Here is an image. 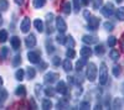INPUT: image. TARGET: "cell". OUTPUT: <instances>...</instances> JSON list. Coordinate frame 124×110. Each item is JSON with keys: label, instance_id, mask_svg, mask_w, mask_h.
Masks as SVG:
<instances>
[{"label": "cell", "instance_id": "obj_40", "mask_svg": "<svg viewBox=\"0 0 124 110\" xmlns=\"http://www.w3.org/2000/svg\"><path fill=\"white\" fill-rule=\"evenodd\" d=\"M103 4V0H93V7L94 9H99Z\"/></svg>", "mask_w": 124, "mask_h": 110}, {"label": "cell", "instance_id": "obj_15", "mask_svg": "<svg viewBox=\"0 0 124 110\" xmlns=\"http://www.w3.org/2000/svg\"><path fill=\"white\" fill-rule=\"evenodd\" d=\"M82 41H83L85 43H87V45H93V43H96V42H97V38H96V37H93V36H88V35H86V36L82 37Z\"/></svg>", "mask_w": 124, "mask_h": 110}, {"label": "cell", "instance_id": "obj_38", "mask_svg": "<svg viewBox=\"0 0 124 110\" xmlns=\"http://www.w3.org/2000/svg\"><path fill=\"white\" fill-rule=\"evenodd\" d=\"M20 63H21V56H15L14 57V59H13V66H15V67H17Z\"/></svg>", "mask_w": 124, "mask_h": 110}, {"label": "cell", "instance_id": "obj_22", "mask_svg": "<svg viewBox=\"0 0 124 110\" xmlns=\"http://www.w3.org/2000/svg\"><path fill=\"white\" fill-rule=\"evenodd\" d=\"M65 45H67L68 46V48H73L75 47V40H73V37L72 36H68V37H66V41H65Z\"/></svg>", "mask_w": 124, "mask_h": 110}, {"label": "cell", "instance_id": "obj_8", "mask_svg": "<svg viewBox=\"0 0 124 110\" xmlns=\"http://www.w3.org/2000/svg\"><path fill=\"white\" fill-rule=\"evenodd\" d=\"M57 78H58V74H57V73H55V72L46 73V74H45V77H44L45 83H47V84H52Z\"/></svg>", "mask_w": 124, "mask_h": 110}, {"label": "cell", "instance_id": "obj_44", "mask_svg": "<svg viewBox=\"0 0 124 110\" xmlns=\"http://www.w3.org/2000/svg\"><path fill=\"white\" fill-rule=\"evenodd\" d=\"M57 108H58V109H65V108H67V103L63 102V100L58 102V103H57Z\"/></svg>", "mask_w": 124, "mask_h": 110}, {"label": "cell", "instance_id": "obj_34", "mask_svg": "<svg viewBox=\"0 0 124 110\" xmlns=\"http://www.w3.org/2000/svg\"><path fill=\"white\" fill-rule=\"evenodd\" d=\"M112 72H113V76L114 77H119V74H120V67L119 66H113V68H112Z\"/></svg>", "mask_w": 124, "mask_h": 110}, {"label": "cell", "instance_id": "obj_10", "mask_svg": "<svg viewBox=\"0 0 124 110\" xmlns=\"http://www.w3.org/2000/svg\"><path fill=\"white\" fill-rule=\"evenodd\" d=\"M25 45H26L27 48H32V47H35V46H36V37H35V35L30 34V35L25 38Z\"/></svg>", "mask_w": 124, "mask_h": 110}, {"label": "cell", "instance_id": "obj_32", "mask_svg": "<svg viewBox=\"0 0 124 110\" xmlns=\"http://www.w3.org/2000/svg\"><path fill=\"white\" fill-rule=\"evenodd\" d=\"M66 56H67V58H75L76 57V52H75V49L73 48H68L67 51H66Z\"/></svg>", "mask_w": 124, "mask_h": 110}, {"label": "cell", "instance_id": "obj_51", "mask_svg": "<svg viewBox=\"0 0 124 110\" xmlns=\"http://www.w3.org/2000/svg\"><path fill=\"white\" fill-rule=\"evenodd\" d=\"M3 83H4V82H3V78H1V76H0V88L3 87Z\"/></svg>", "mask_w": 124, "mask_h": 110}, {"label": "cell", "instance_id": "obj_23", "mask_svg": "<svg viewBox=\"0 0 124 110\" xmlns=\"http://www.w3.org/2000/svg\"><path fill=\"white\" fill-rule=\"evenodd\" d=\"M45 4H46V0H34L32 1V5H34L35 9L42 7V6H45Z\"/></svg>", "mask_w": 124, "mask_h": 110}, {"label": "cell", "instance_id": "obj_33", "mask_svg": "<svg viewBox=\"0 0 124 110\" xmlns=\"http://www.w3.org/2000/svg\"><path fill=\"white\" fill-rule=\"evenodd\" d=\"M56 41H57L60 45H65L66 37L63 36V34H58V35H57V37H56Z\"/></svg>", "mask_w": 124, "mask_h": 110}, {"label": "cell", "instance_id": "obj_31", "mask_svg": "<svg viewBox=\"0 0 124 110\" xmlns=\"http://www.w3.org/2000/svg\"><path fill=\"white\" fill-rule=\"evenodd\" d=\"M104 51H106V49H104V46H103V45H97L96 46V49H94V52L99 56V55H103V53H104Z\"/></svg>", "mask_w": 124, "mask_h": 110}, {"label": "cell", "instance_id": "obj_13", "mask_svg": "<svg viewBox=\"0 0 124 110\" xmlns=\"http://www.w3.org/2000/svg\"><path fill=\"white\" fill-rule=\"evenodd\" d=\"M34 26H35V28L39 32H44L45 26H44V21L41 19H36L35 20V21H34Z\"/></svg>", "mask_w": 124, "mask_h": 110}, {"label": "cell", "instance_id": "obj_7", "mask_svg": "<svg viewBox=\"0 0 124 110\" xmlns=\"http://www.w3.org/2000/svg\"><path fill=\"white\" fill-rule=\"evenodd\" d=\"M30 27H31V20L29 17H25L23 21H21V25H20V28H21V32L24 34H27L30 31Z\"/></svg>", "mask_w": 124, "mask_h": 110}, {"label": "cell", "instance_id": "obj_19", "mask_svg": "<svg viewBox=\"0 0 124 110\" xmlns=\"http://www.w3.org/2000/svg\"><path fill=\"white\" fill-rule=\"evenodd\" d=\"M15 78L17 79V81H20V82H21L23 79L25 78V71H24V69H21V68H20V69H17V71L15 72Z\"/></svg>", "mask_w": 124, "mask_h": 110}, {"label": "cell", "instance_id": "obj_17", "mask_svg": "<svg viewBox=\"0 0 124 110\" xmlns=\"http://www.w3.org/2000/svg\"><path fill=\"white\" fill-rule=\"evenodd\" d=\"M26 74H27V79H29V81H30V79H34V78H35V76H36V71H35V68L29 67V68L26 69Z\"/></svg>", "mask_w": 124, "mask_h": 110}, {"label": "cell", "instance_id": "obj_9", "mask_svg": "<svg viewBox=\"0 0 124 110\" xmlns=\"http://www.w3.org/2000/svg\"><path fill=\"white\" fill-rule=\"evenodd\" d=\"M56 92H57V93H60V94H62V95H66V94H67L68 89H67V85H66V83H65L63 81H60V82L57 83Z\"/></svg>", "mask_w": 124, "mask_h": 110}, {"label": "cell", "instance_id": "obj_35", "mask_svg": "<svg viewBox=\"0 0 124 110\" xmlns=\"http://www.w3.org/2000/svg\"><path fill=\"white\" fill-rule=\"evenodd\" d=\"M55 93H56V90H55L54 88H51V87H48V88L45 89V94H46L47 96H54Z\"/></svg>", "mask_w": 124, "mask_h": 110}, {"label": "cell", "instance_id": "obj_43", "mask_svg": "<svg viewBox=\"0 0 124 110\" xmlns=\"http://www.w3.org/2000/svg\"><path fill=\"white\" fill-rule=\"evenodd\" d=\"M60 63H61V59H60V57L55 56V57L52 58V64H54V66H60Z\"/></svg>", "mask_w": 124, "mask_h": 110}, {"label": "cell", "instance_id": "obj_52", "mask_svg": "<svg viewBox=\"0 0 124 110\" xmlns=\"http://www.w3.org/2000/svg\"><path fill=\"white\" fill-rule=\"evenodd\" d=\"M1 24H3V16L0 15V25H1Z\"/></svg>", "mask_w": 124, "mask_h": 110}, {"label": "cell", "instance_id": "obj_11", "mask_svg": "<svg viewBox=\"0 0 124 110\" xmlns=\"http://www.w3.org/2000/svg\"><path fill=\"white\" fill-rule=\"evenodd\" d=\"M10 45H11L13 49L17 51L20 48V46H21V41H20V38L17 36H13V37H10Z\"/></svg>", "mask_w": 124, "mask_h": 110}, {"label": "cell", "instance_id": "obj_55", "mask_svg": "<svg viewBox=\"0 0 124 110\" xmlns=\"http://www.w3.org/2000/svg\"><path fill=\"white\" fill-rule=\"evenodd\" d=\"M123 51H124V42H123Z\"/></svg>", "mask_w": 124, "mask_h": 110}, {"label": "cell", "instance_id": "obj_2", "mask_svg": "<svg viewBox=\"0 0 124 110\" xmlns=\"http://www.w3.org/2000/svg\"><path fill=\"white\" fill-rule=\"evenodd\" d=\"M107 83H108V69H107V64L103 62L101 63V68H99V84L106 85Z\"/></svg>", "mask_w": 124, "mask_h": 110}, {"label": "cell", "instance_id": "obj_29", "mask_svg": "<svg viewBox=\"0 0 124 110\" xmlns=\"http://www.w3.org/2000/svg\"><path fill=\"white\" fill-rule=\"evenodd\" d=\"M8 7H9V1L8 0H0V10L6 11Z\"/></svg>", "mask_w": 124, "mask_h": 110}, {"label": "cell", "instance_id": "obj_3", "mask_svg": "<svg viewBox=\"0 0 124 110\" xmlns=\"http://www.w3.org/2000/svg\"><path fill=\"white\" fill-rule=\"evenodd\" d=\"M101 13H102L103 16H106V17L113 16V14H114V7H113V4L112 3H107L101 9Z\"/></svg>", "mask_w": 124, "mask_h": 110}, {"label": "cell", "instance_id": "obj_14", "mask_svg": "<svg viewBox=\"0 0 124 110\" xmlns=\"http://www.w3.org/2000/svg\"><path fill=\"white\" fill-rule=\"evenodd\" d=\"M15 94H16L17 96H20V98L26 96V88H25L24 85H19V87L15 89Z\"/></svg>", "mask_w": 124, "mask_h": 110}, {"label": "cell", "instance_id": "obj_37", "mask_svg": "<svg viewBox=\"0 0 124 110\" xmlns=\"http://www.w3.org/2000/svg\"><path fill=\"white\" fill-rule=\"evenodd\" d=\"M108 45H109L110 47H114V46L117 45V38H116L114 36L108 37Z\"/></svg>", "mask_w": 124, "mask_h": 110}, {"label": "cell", "instance_id": "obj_20", "mask_svg": "<svg viewBox=\"0 0 124 110\" xmlns=\"http://www.w3.org/2000/svg\"><path fill=\"white\" fill-rule=\"evenodd\" d=\"M62 11H63L66 15L71 14V4H70V1H65L63 4H62Z\"/></svg>", "mask_w": 124, "mask_h": 110}, {"label": "cell", "instance_id": "obj_54", "mask_svg": "<svg viewBox=\"0 0 124 110\" xmlns=\"http://www.w3.org/2000/svg\"><path fill=\"white\" fill-rule=\"evenodd\" d=\"M123 1V0H117V3H122Z\"/></svg>", "mask_w": 124, "mask_h": 110}, {"label": "cell", "instance_id": "obj_16", "mask_svg": "<svg viewBox=\"0 0 124 110\" xmlns=\"http://www.w3.org/2000/svg\"><path fill=\"white\" fill-rule=\"evenodd\" d=\"M87 64V61H86V58H83L82 57V59H79V61H77V63H76V69L78 72H81L82 69H83V67Z\"/></svg>", "mask_w": 124, "mask_h": 110}, {"label": "cell", "instance_id": "obj_49", "mask_svg": "<svg viewBox=\"0 0 124 110\" xmlns=\"http://www.w3.org/2000/svg\"><path fill=\"white\" fill-rule=\"evenodd\" d=\"M89 1H91V0H82V4H83V5H88Z\"/></svg>", "mask_w": 124, "mask_h": 110}, {"label": "cell", "instance_id": "obj_25", "mask_svg": "<svg viewBox=\"0 0 124 110\" xmlns=\"http://www.w3.org/2000/svg\"><path fill=\"white\" fill-rule=\"evenodd\" d=\"M109 56L110 58L113 59V61H117V59L119 58V51H117V49H110V52H109Z\"/></svg>", "mask_w": 124, "mask_h": 110}, {"label": "cell", "instance_id": "obj_46", "mask_svg": "<svg viewBox=\"0 0 124 110\" xmlns=\"http://www.w3.org/2000/svg\"><path fill=\"white\" fill-rule=\"evenodd\" d=\"M79 108H81V109H89V108H91V104L87 103V102H83V103H81Z\"/></svg>", "mask_w": 124, "mask_h": 110}, {"label": "cell", "instance_id": "obj_53", "mask_svg": "<svg viewBox=\"0 0 124 110\" xmlns=\"http://www.w3.org/2000/svg\"><path fill=\"white\" fill-rule=\"evenodd\" d=\"M94 109H101V105H99V104H97V105H96V108H94Z\"/></svg>", "mask_w": 124, "mask_h": 110}, {"label": "cell", "instance_id": "obj_36", "mask_svg": "<svg viewBox=\"0 0 124 110\" xmlns=\"http://www.w3.org/2000/svg\"><path fill=\"white\" fill-rule=\"evenodd\" d=\"M46 47H47V53H54L55 52V47L51 43V41H46Z\"/></svg>", "mask_w": 124, "mask_h": 110}, {"label": "cell", "instance_id": "obj_4", "mask_svg": "<svg viewBox=\"0 0 124 110\" xmlns=\"http://www.w3.org/2000/svg\"><path fill=\"white\" fill-rule=\"evenodd\" d=\"M27 59H29L30 63H34V64L40 63V61H41V53H39L36 51H30V52H27Z\"/></svg>", "mask_w": 124, "mask_h": 110}, {"label": "cell", "instance_id": "obj_47", "mask_svg": "<svg viewBox=\"0 0 124 110\" xmlns=\"http://www.w3.org/2000/svg\"><path fill=\"white\" fill-rule=\"evenodd\" d=\"M83 15H85V17H86V20H88V19L91 17V14H89V11H87V10H86V11L83 13Z\"/></svg>", "mask_w": 124, "mask_h": 110}, {"label": "cell", "instance_id": "obj_26", "mask_svg": "<svg viewBox=\"0 0 124 110\" xmlns=\"http://www.w3.org/2000/svg\"><path fill=\"white\" fill-rule=\"evenodd\" d=\"M52 108V103H51V100H48V99H44L42 100V109L44 110H48Z\"/></svg>", "mask_w": 124, "mask_h": 110}, {"label": "cell", "instance_id": "obj_30", "mask_svg": "<svg viewBox=\"0 0 124 110\" xmlns=\"http://www.w3.org/2000/svg\"><path fill=\"white\" fill-rule=\"evenodd\" d=\"M122 99L120 98H116L114 99V103H113V109H120L122 108Z\"/></svg>", "mask_w": 124, "mask_h": 110}, {"label": "cell", "instance_id": "obj_41", "mask_svg": "<svg viewBox=\"0 0 124 110\" xmlns=\"http://www.w3.org/2000/svg\"><path fill=\"white\" fill-rule=\"evenodd\" d=\"M73 6H75V11L78 13L79 9H81V4H79V0H73Z\"/></svg>", "mask_w": 124, "mask_h": 110}, {"label": "cell", "instance_id": "obj_6", "mask_svg": "<svg viewBox=\"0 0 124 110\" xmlns=\"http://www.w3.org/2000/svg\"><path fill=\"white\" fill-rule=\"evenodd\" d=\"M88 30H93V31H94V30L99 26V22H101V20L98 19V17H94V16H91L88 20Z\"/></svg>", "mask_w": 124, "mask_h": 110}, {"label": "cell", "instance_id": "obj_45", "mask_svg": "<svg viewBox=\"0 0 124 110\" xmlns=\"http://www.w3.org/2000/svg\"><path fill=\"white\" fill-rule=\"evenodd\" d=\"M41 88H42V87H41L40 84H36V85H35V92H36V95H37V96L41 95Z\"/></svg>", "mask_w": 124, "mask_h": 110}, {"label": "cell", "instance_id": "obj_18", "mask_svg": "<svg viewBox=\"0 0 124 110\" xmlns=\"http://www.w3.org/2000/svg\"><path fill=\"white\" fill-rule=\"evenodd\" d=\"M62 66H63V69L66 72H71L72 71V63H71V59L67 58L63 61V63H62Z\"/></svg>", "mask_w": 124, "mask_h": 110}, {"label": "cell", "instance_id": "obj_12", "mask_svg": "<svg viewBox=\"0 0 124 110\" xmlns=\"http://www.w3.org/2000/svg\"><path fill=\"white\" fill-rule=\"evenodd\" d=\"M79 55L83 57V58H88V57L92 56V49H91L88 46H85V47H82V48H81Z\"/></svg>", "mask_w": 124, "mask_h": 110}, {"label": "cell", "instance_id": "obj_24", "mask_svg": "<svg viewBox=\"0 0 124 110\" xmlns=\"http://www.w3.org/2000/svg\"><path fill=\"white\" fill-rule=\"evenodd\" d=\"M8 99V92L5 89H0V105Z\"/></svg>", "mask_w": 124, "mask_h": 110}, {"label": "cell", "instance_id": "obj_39", "mask_svg": "<svg viewBox=\"0 0 124 110\" xmlns=\"http://www.w3.org/2000/svg\"><path fill=\"white\" fill-rule=\"evenodd\" d=\"M104 28H106V30H108V31H112V30L114 28V24L107 21V22H104Z\"/></svg>", "mask_w": 124, "mask_h": 110}, {"label": "cell", "instance_id": "obj_48", "mask_svg": "<svg viewBox=\"0 0 124 110\" xmlns=\"http://www.w3.org/2000/svg\"><path fill=\"white\" fill-rule=\"evenodd\" d=\"M14 1L17 4V5H23L24 4V1H25V0H14Z\"/></svg>", "mask_w": 124, "mask_h": 110}, {"label": "cell", "instance_id": "obj_21", "mask_svg": "<svg viewBox=\"0 0 124 110\" xmlns=\"http://www.w3.org/2000/svg\"><path fill=\"white\" fill-rule=\"evenodd\" d=\"M8 38H9V36H8V31H6V30H0V42H1V43L6 42Z\"/></svg>", "mask_w": 124, "mask_h": 110}, {"label": "cell", "instance_id": "obj_27", "mask_svg": "<svg viewBox=\"0 0 124 110\" xmlns=\"http://www.w3.org/2000/svg\"><path fill=\"white\" fill-rule=\"evenodd\" d=\"M117 17L120 20V21H124V6H120L117 10Z\"/></svg>", "mask_w": 124, "mask_h": 110}, {"label": "cell", "instance_id": "obj_1", "mask_svg": "<svg viewBox=\"0 0 124 110\" xmlns=\"http://www.w3.org/2000/svg\"><path fill=\"white\" fill-rule=\"evenodd\" d=\"M97 76H98V69H97V66L91 62L87 64V79L89 82H94L97 79Z\"/></svg>", "mask_w": 124, "mask_h": 110}, {"label": "cell", "instance_id": "obj_42", "mask_svg": "<svg viewBox=\"0 0 124 110\" xmlns=\"http://www.w3.org/2000/svg\"><path fill=\"white\" fill-rule=\"evenodd\" d=\"M30 105H31V109H37V104H36V102H35V99L34 98H31L30 96Z\"/></svg>", "mask_w": 124, "mask_h": 110}, {"label": "cell", "instance_id": "obj_5", "mask_svg": "<svg viewBox=\"0 0 124 110\" xmlns=\"http://www.w3.org/2000/svg\"><path fill=\"white\" fill-rule=\"evenodd\" d=\"M56 28L58 30L60 34H65L66 30H67V24H66V21H65L62 17H60V16L56 19Z\"/></svg>", "mask_w": 124, "mask_h": 110}, {"label": "cell", "instance_id": "obj_50", "mask_svg": "<svg viewBox=\"0 0 124 110\" xmlns=\"http://www.w3.org/2000/svg\"><path fill=\"white\" fill-rule=\"evenodd\" d=\"M46 67H47V64H46V63H42V64H41V68H40V69H45Z\"/></svg>", "mask_w": 124, "mask_h": 110}, {"label": "cell", "instance_id": "obj_28", "mask_svg": "<svg viewBox=\"0 0 124 110\" xmlns=\"http://www.w3.org/2000/svg\"><path fill=\"white\" fill-rule=\"evenodd\" d=\"M8 53H9V48L8 47H3L1 49H0V58L5 59L8 57Z\"/></svg>", "mask_w": 124, "mask_h": 110}]
</instances>
